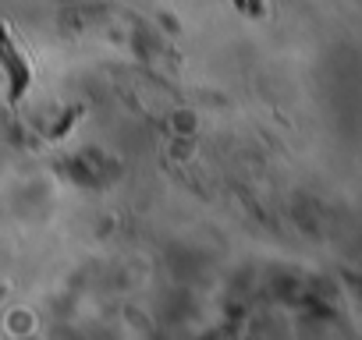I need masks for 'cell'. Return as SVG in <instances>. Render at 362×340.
<instances>
[{
  "mask_svg": "<svg viewBox=\"0 0 362 340\" xmlns=\"http://www.w3.org/2000/svg\"><path fill=\"white\" fill-rule=\"evenodd\" d=\"M231 4H235L242 15H249V18H263V15H267L263 0H231Z\"/></svg>",
  "mask_w": 362,
  "mask_h": 340,
  "instance_id": "7a4b0ae2",
  "label": "cell"
},
{
  "mask_svg": "<svg viewBox=\"0 0 362 340\" xmlns=\"http://www.w3.org/2000/svg\"><path fill=\"white\" fill-rule=\"evenodd\" d=\"M0 64H4L8 82H11V103H18V99H22V92H25V89H29V82H33V71H29L25 54H22V50H18V43L11 40L8 25H0Z\"/></svg>",
  "mask_w": 362,
  "mask_h": 340,
  "instance_id": "6da1fadb",
  "label": "cell"
}]
</instances>
